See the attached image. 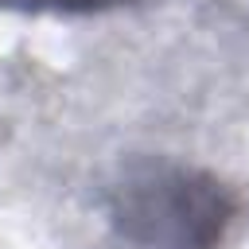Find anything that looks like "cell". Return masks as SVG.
<instances>
[{
	"instance_id": "1",
	"label": "cell",
	"mask_w": 249,
	"mask_h": 249,
	"mask_svg": "<svg viewBox=\"0 0 249 249\" xmlns=\"http://www.w3.org/2000/svg\"><path fill=\"white\" fill-rule=\"evenodd\" d=\"M237 214L233 191L183 163H132L109 191L117 249H222Z\"/></svg>"
},
{
	"instance_id": "2",
	"label": "cell",
	"mask_w": 249,
	"mask_h": 249,
	"mask_svg": "<svg viewBox=\"0 0 249 249\" xmlns=\"http://www.w3.org/2000/svg\"><path fill=\"white\" fill-rule=\"evenodd\" d=\"M136 0H0V12H23V16H97L113 12Z\"/></svg>"
}]
</instances>
